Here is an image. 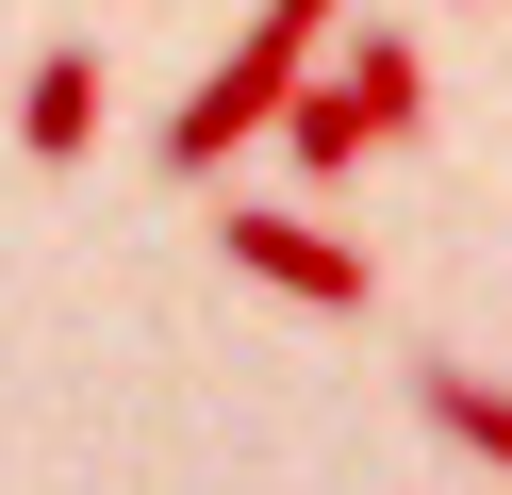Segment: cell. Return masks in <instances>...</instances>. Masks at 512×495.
<instances>
[{
  "label": "cell",
  "instance_id": "277c9868",
  "mask_svg": "<svg viewBox=\"0 0 512 495\" xmlns=\"http://www.w3.org/2000/svg\"><path fill=\"white\" fill-rule=\"evenodd\" d=\"M17 149H34V165H83V149H100V50H83V33L34 50V83H17Z\"/></svg>",
  "mask_w": 512,
  "mask_h": 495
},
{
  "label": "cell",
  "instance_id": "5b68a950",
  "mask_svg": "<svg viewBox=\"0 0 512 495\" xmlns=\"http://www.w3.org/2000/svg\"><path fill=\"white\" fill-rule=\"evenodd\" d=\"M413 396H430V413H446V446H479V462H496V479H512V396L479 380V363H413Z\"/></svg>",
  "mask_w": 512,
  "mask_h": 495
},
{
  "label": "cell",
  "instance_id": "3957f363",
  "mask_svg": "<svg viewBox=\"0 0 512 495\" xmlns=\"http://www.w3.org/2000/svg\"><path fill=\"white\" fill-rule=\"evenodd\" d=\"M215 264H248V281H281L298 314H364V297H380L347 231H314V215H265V198H232V215H215Z\"/></svg>",
  "mask_w": 512,
  "mask_h": 495
},
{
  "label": "cell",
  "instance_id": "6da1fadb",
  "mask_svg": "<svg viewBox=\"0 0 512 495\" xmlns=\"http://www.w3.org/2000/svg\"><path fill=\"white\" fill-rule=\"evenodd\" d=\"M413 116H430V66H413V33H397V17H364V33H331V50H314V83L281 99L265 149H298V182H347V165L397 149Z\"/></svg>",
  "mask_w": 512,
  "mask_h": 495
},
{
  "label": "cell",
  "instance_id": "7a4b0ae2",
  "mask_svg": "<svg viewBox=\"0 0 512 495\" xmlns=\"http://www.w3.org/2000/svg\"><path fill=\"white\" fill-rule=\"evenodd\" d=\"M331 17H347V0H265V17L232 33V66H215V83L166 116V182H232V149H265V132H281V99L314 83Z\"/></svg>",
  "mask_w": 512,
  "mask_h": 495
}]
</instances>
